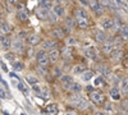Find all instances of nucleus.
I'll list each match as a JSON object with an SVG mask.
<instances>
[{
    "mask_svg": "<svg viewBox=\"0 0 128 115\" xmlns=\"http://www.w3.org/2000/svg\"><path fill=\"white\" fill-rule=\"evenodd\" d=\"M26 82L32 86V85H35V83H38V79L36 77H34V76H27L26 77Z\"/></svg>",
    "mask_w": 128,
    "mask_h": 115,
    "instance_id": "obj_24",
    "label": "nucleus"
},
{
    "mask_svg": "<svg viewBox=\"0 0 128 115\" xmlns=\"http://www.w3.org/2000/svg\"><path fill=\"white\" fill-rule=\"evenodd\" d=\"M122 92H123V95H127V92H128V90H127V78H124L123 82H122Z\"/></svg>",
    "mask_w": 128,
    "mask_h": 115,
    "instance_id": "obj_34",
    "label": "nucleus"
},
{
    "mask_svg": "<svg viewBox=\"0 0 128 115\" xmlns=\"http://www.w3.org/2000/svg\"><path fill=\"white\" fill-rule=\"evenodd\" d=\"M8 95H6V92L3 90V88H0V99H6Z\"/></svg>",
    "mask_w": 128,
    "mask_h": 115,
    "instance_id": "obj_42",
    "label": "nucleus"
},
{
    "mask_svg": "<svg viewBox=\"0 0 128 115\" xmlns=\"http://www.w3.org/2000/svg\"><path fill=\"white\" fill-rule=\"evenodd\" d=\"M76 14H77V18H87V14L83 9H78L76 12Z\"/></svg>",
    "mask_w": 128,
    "mask_h": 115,
    "instance_id": "obj_30",
    "label": "nucleus"
},
{
    "mask_svg": "<svg viewBox=\"0 0 128 115\" xmlns=\"http://www.w3.org/2000/svg\"><path fill=\"white\" fill-rule=\"evenodd\" d=\"M60 77H62V76H60ZM62 83H63V87H64V88H69L70 85L73 83L72 77H70V76H63V77H62Z\"/></svg>",
    "mask_w": 128,
    "mask_h": 115,
    "instance_id": "obj_6",
    "label": "nucleus"
},
{
    "mask_svg": "<svg viewBox=\"0 0 128 115\" xmlns=\"http://www.w3.org/2000/svg\"><path fill=\"white\" fill-rule=\"evenodd\" d=\"M36 14H37V17H38V18H41V19H46V18H48V14H49V12H48V8L40 6V8L37 9Z\"/></svg>",
    "mask_w": 128,
    "mask_h": 115,
    "instance_id": "obj_5",
    "label": "nucleus"
},
{
    "mask_svg": "<svg viewBox=\"0 0 128 115\" xmlns=\"http://www.w3.org/2000/svg\"><path fill=\"white\" fill-rule=\"evenodd\" d=\"M6 59L10 61H14V55L13 54H6Z\"/></svg>",
    "mask_w": 128,
    "mask_h": 115,
    "instance_id": "obj_45",
    "label": "nucleus"
},
{
    "mask_svg": "<svg viewBox=\"0 0 128 115\" xmlns=\"http://www.w3.org/2000/svg\"><path fill=\"white\" fill-rule=\"evenodd\" d=\"M74 44H76V40H74L73 37H69V38L67 40V45H68V46H70V45H74Z\"/></svg>",
    "mask_w": 128,
    "mask_h": 115,
    "instance_id": "obj_41",
    "label": "nucleus"
},
{
    "mask_svg": "<svg viewBox=\"0 0 128 115\" xmlns=\"http://www.w3.org/2000/svg\"><path fill=\"white\" fill-rule=\"evenodd\" d=\"M77 24H78L81 28H86V27H87V18H78Z\"/></svg>",
    "mask_w": 128,
    "mask_h": 115,
    "instance_id": "obj_26",
    "label": "nucleus"
},
{
    "mask_svg": "<svg viewBox=\"0 0 128 115\" xmlns=\"http://www.w3.org/2000/svg\"><path fill=\"white\" fill-rule=\"evenodd\" d=\"M37 61H38V64H40V65H48L49 63H50V61H49V58H48L46 54L38 56V58H37Z\"/></svg>",
    "mask_w": 128,
    "mask_h": 115,
    "instance_id": "obj_19",
    "label": "nucleus"
},
{
    "mask_svg": "<svg viewBox=\"0 0 128 115\" xmlns=\"http://www.w3.org/2000/svg\"><path fill=\"white\" fill-rule=\"evenodd\" d=\"M18 18L22 20V22H26V20L28 19V13L26 12V10H20V12H18Z\"/></svg>",
    "mask_w": 128,
    "mask_h": 115,
    "instance_id": "obj_22",
    "label": "nucleus"
},
{
    "mask_svg": "<svg viewBox=\"0 0 128 115\" xmlns=\"http://www.w3.org/2000/svg\"><path fill=\"white\" fill-rule=\"evenodd\" d=\"M110 97L113 100H119L120 99V93H119V90L116 88V87H113L110 90Z\"/></svg>",
    "mask_w": 128,
    "mask_h": 115,
    "instance_id": "obj_13",
    "label": "nucleus"
},
{
    "mask_svg": "<svg viewBox=\"0 0 128 115\" xmlns=\"http://www.w3.org/2000/svg\"><path fill=\"white\" fill-rule=\"evenodd\" d=\"M62 56L66 58V59H69V58L72 56V49H70L69 46L64 47V49L62 50Z\"/></svg>",
    "mask_w": 128,
    "mask_h": 115,
    "instance_id": "obj_18",
    "label": "nucleus"
},
{
    "mask_svg": "<svg viewBox=\"0 0 128 115\" xmlns=\"http://www.w3.org/2000/svg\"><path fill=\"white\" fill-rule=\"evenodd\" d=\"M54 36H55V37H58V38H62V37L64 36V33H63L62 28H56V29L54 31Z\"/></svg>",
    "mask_w": 128,
    "mask_h": 115,
    "instance_id": "obj_33",
    "label": "nucleus"
},
{
    "mask_svg": "<svg viewBox=\"0 0 128 115\" xmlns=\"http://www.w3.org/2000/svg\"><path fill=\"white\" fill-rule=\"evenodd\" d=\"M59 54H60V51H58L55 47H54V49H51V50H50V53H49V55H48L49 61H50V63H55V61L58 60V58H59Z\"/></svg>",
    "mask_w": 128,
    "mask_h": 115,
    "instance_id": "obj_3",
    "label": "nucleus"
},
{
    "mask_svg": "<svg viewBox=\"0 0 128 115\" xmlns=\"http://www.w3.org/2000/svg\"><path fill=\"white\" fill-rule=\"evenodd\" d=\"M95 12H96V14H98V15H101V14L104 13V6H102L101 4H99V6L95 9Z\"/></svg>",
    "mask_w": 128,
    "mask_h": 115,
    "instance_id": "obj_36",
    "label": "nucleus"
},
{
    "mask_svg": "<svg viewBox=\"0 0 128 115\" xmlns=\"http://www.w3.org/2000/svg\"><path fill=\"white\" fill-rule=\"evenodd\" d=\"M113 47H114V45H113V42H102V51L104 53H106V54H110V51L113 50Z\"/></svg>",
    "mask_w": 128,
    "mask_h": 115,
    "instance_id": "obj_11",
    "label": "nucleus"
},
{
    "mask_svg": "<svg viewBox=\"0 0 128 115\" xmlns=\"http://www.w3.org/2000/svg\"><path fill=\"white\" fill-rule=\"evenodd\" d=\"M90 6H91V9L92 10H95L96 8H98L99 6V4H100V1H99V0H90Z\"/></svg>",
    "mask_w": 128,
    "mask_h": 115,
    "instance_id": "obj_32",
    "label": "nucleus"
},
{
    "mask_svg": "<svg viewBox=\"0 0 128 115\" xmlns=\"http://www.w3.org/2000/svg\"><path fill=\"white\" fill-rule=\"evenodd\" d=\"M10 26L6 23V22H3L2 24H0V33L2 35H8V33H10Z\"/></svg>",
    "mask_w": 128,
    "mask_h": 115,
    "instance_id": "obj_9",
    "label": "nucleus"
},
{
    "mask_svg": "<svg viewBox=\"0 0 128 115\" xmlns=\"http://www.w3.org/2000/svg\"><path fill=\"white\" fill-rule=\"evenodd\" d=\"M113 24H114V20H112L110 18H104L101 20V26L104 29H110L113 27Z\"/></svg>",
    "mask_w": 128,
    "mask_h": 115,
    "instance_id": "obj_7",
    "label": "nucleus"
},
{
    "mask_svg": "<svg viewBox=\"0 0 128 115\" xmlns=\"http://www.w3.org/2000/svg\"><path fill=\"white\" fill-rule=\"evenodd\" d=\"M67 26H68L69 28H70V27H74V26H76V22H74L73 19L68 18V19H67Z\"/></svg>",
    "mask_w": 128,
    "mask_h": 115,
    "instance_id": "obj_39",
    "label": "nucleus"
},
{
    "mask_svg": "<svg viewBox=\"0 0 128 115\" xmlns=\"http://www.w3.org/2000/svg\"><path fill=\"white\" fill-rule=\"evenodd\" d=\"M13 49L16 51H22L23 50V42L22 41H14L13 42Z\"/></svg>",
    "mask_w": 128,
    "mask_h": 115,
    "instance_id": "obj_23",
    "label": "nucleus"
},
{
    "mask_svg": "<svg viewBox=\"0 0 128 115\" xmlns=\"http://www.w3.org/2000/svg\"><path fill=\"white\" fill-rule=\"evenodd\" d=\"M56 46V42L55 41H45V42H42V47H44V50H51V49H54Z\"/></svg>",
    "mask_w": 128,
    "mask_h": 115,
    "instance_id": "obj_10",
    "label": "nucleus"
},
{
    "mask_svg": "<svg viewBox=\"0 0 128 115\" xmlns=\"http://www.w3.org/2000/svg\"><path fill=\"white\" fill-rule=\"evenodd\" d=\"M92 77H94V73H92L91 70H83V72H82V81L87 82V81H90Z\"/></svg>",
    "mask_w": 128,
    "mask_h": 115,
    "instance_id": "obj_15",
    "label": "nucleus"
},
{
    "mask_svg": "<svg viewBox=\"0 0 128 115\" xmlns=\"http://www.w3.org/2000/svg\"><path fill=\"white\" fill-rule=\"evenodd\" d=\"M91 100L96 104V105H101L104 101V93L101 91H91Z\"/></svg>",
    "mask_w": 128,
    "mask_h": 115,
    "instance_id": "obj_2",
    "label": "nucleus"
},
{
    "mask_svg": "<svg viewBox=\"0 0 128 115\" xmlns=\"http://www.w3.org/2000/svg\"><path fill=\"white\" fill-rule=\"evenodd\" d=\"M96 40H98V42L102 44L106 41V35L105 32H102V31H99V32H96Z\"/></svg>",
    "mask_w": 128,
    "mask_h": 115,
    "instance_id": "obj_16",
    "label": "nucleus"
},
{
    "mask_svg": "<svg viewBox=\"0 0 128 115\" xmlns=\"http://www.w3.org/2000/svg\"><path fill=\"white\" fill-rule=\"evenodd\" d=\"M55 76H56V77H60V69H59V68L55 69Z\"/></svg>",
    "mask_w": 128,
    "mask_h": 115,
    "instance_id": "obj_47",
    "label": "nucleus"
},
{
    "mask_svg": "<svg viewBox=\"0 0 128 115\" xmlns=\"http://www.w3.org/2000/svg\"><path fill=\"white\" fill-rule=\"evenodd\" d=\"M34 53H35L34 49H30V50H28V56H34Z\"/></svg>",
    "mask_w": 128,
    "mask_h": 115,
    "instance_id": "obj_46",
    "label": "nucleus"
},
{
    "mask_svg": "<svg viewBox=\"0 0 128 115\" xmlns=\"http://www.w3.org/2000/svg\"><path fill=\"white\" fill-rule=\"evenodd\" d=\"M82 5H87V0H78Z\"/></svg>",
    "mask_w": 128,
    "mask_h": 115,
    "instance_id": "obj_48",
    "label": "nucleus"
},
{
    "mask_svg": "<svg viewBox=\"0 0 128 115\" xmlns=\"http://www.w3.org/2000/svg\"><path fill=\"white\" fill-rule=\"evenodd\" d=\"M54 14H55L56 17H63V15H64V8H63L60 4H56V5L54 6Z\"/></svg>",
    "mask_w": 128,
    "mask_h": 115,
    "instance_id": "obj_12",
    "label": "nucleus"
},
{
    "mask_svg": "<svg viewBox=\"0 0 128 115\" xmlns=\"http://www.w3.org/2000/svg\"><path fill=\"white\" fill-rule=\"evenodd\" d=\"M110 54H112V58H113V59H119L120 55H122V49L113 47V50L110 51Z\"/></svg>",
    "mask_w": 128,
    "mask_h": 115,
    "instance_id": "obj_14",
    "label": "nucleus"
},
{
    "mask_svg": "<svg viewBox=\"0 0 128 115\" xmlns=\"http://www.w3.org/2000/svg\"><path fill=\"white\" fill-rule=\"evenodd\" d=\"M94 85H95V86H101V85H102V78H101V77H98V78L95 79Z\"/></svg>",
    "mask_w": 128,
    "mask_h": 115,
    "instance_id": "obj_40",
    "label": "nucleus"
},
{
    "mask_svg": "<svg viewBox=\"0 0 128 115\" xmlns=\"http://www.w3.org/2000/svg\"><path fill=\"white\" fill-rule=\"evenodd\" d=\"M56 3H62V1H64V0H55Z\"/></svg>",
    "mask_w": 128,
    "mask_h": 115,
    "instance_id": "obj_51",
    "label": "nucleus"
},
{
    "mask_svg": "<svg viewBox=\"0 0 128 115\" xmlns=\"http://www.w3.org/2000/svg\"><path fill=\"white\" fill-rule=\"evenodd\" d=\"M26 36H27V33L24 32V31H20V32L18 33V37H19V38H24Z\"/></svg>",
    "mask_w": 128,
    "mask_h": 115,
    "instance_id": "obj_44",
    "label": "nucleus"
},
{
    "mask_svg": "<svg viewBox=\"0 0 128 115\" xmlns=\"http://www.w3.org/2000/svg\"><path fill=\"white\" fill-rule=\"evenodd\" d=\"M13 64H14V68H16V70H22V69H23V64H22L20 61H14Z\"/></svg>",
    "mask_w": 128,
    "mask_h": 115,
    "instance_id": "obj_35",
    "label": "nucleus"
},
{
    "mask_svg": "<svg viewBox=\"0 0 128 115\" xmlns=\"http://www.w3.org/2000/svg\"><path fill=\"white\" fill-rule=\"evenodd\" d=\"M105 110H106V111H113V106H112V104H110V102H106Z\"/></svg>",
    "mask_w": 128,
    "mask_h": 115,
    "instance_id": "obj_43",
    "label": "nucleus"
},
{
    "mask_svg": "<svg viewBox=\"0 0 128 115\" xmlns=\"http://www.w3.org/2000/svg\"><path fill=\"white\" fill-rule=\"evenodd\" d=\"M84 56L86 58H88V59H96V50H95V47H92V46H90V47H86L84 49Z\"/></svg>",
    "mask_w": 128,
    "mask_h": 115,
    "instance_id": "obj_4",
    "label": "nucleus"
},
{
    "mask_svg": "<svg viewBox=\"0 0 128 115\" xmlns=\"http://www.w3.org/2000/svg\"><path fill=\"white\" fill-rule=\"evenodd\" d=\"M52 5L51 0H41L40 1V6H44V8H50Z\"/></svg>",
    "mask_w": 128,
    "mask_h": 115,
    "instance_id": "obj_28",
    "label": "nucleus"
},
{
    "mask_svg": "<svg viewBox=\"0 0 128 115\" xmlns=\"http://www.w3.org/2000/svg\"><path fill=\"white\" fill-rule=\"evenodd\" d=\"M36 72L38 73L40 76H46V73H48V69H46V65H37L36 68Z\"/></svg>",
    "mask_w": 128,
    "mask_h": 115,
    "instance_id": "obj_21",
    "label": "nucleus"
},
{
    "mask_svg": "<svg viewBox=\"0 0 128 115\" xmlns=\"http://www.w3.org/2000/svg\"><path fill=\"white\" fill-rule=\"evenodd\" d=\"M46 111L50 113V114H58V108H56L55 104H51V105H49L46 108Z\"/></svg>",
    "mask_w": 128,
    "mask_h": 115,
    "instance_id": "obj_25",
    "label": "nucleus"
},
{
    "mask_svg": "<svg viewBox=\"0 0 128 115\" xmlns=\"http://www.w3.org/2000/svg\"><path fill=\"white\" fill-rule=\"evenodd\" d=\"M26 37H27V42L30 45H37L40 42V37L37 35H28Z\"/></svg>",
    "mask_w": 128,
    "mask_h": 115,
    "instance_id": "obj_8",
    "label": "nucleus"
},
{
    "mask_svg": "<svg viewBox=\"0 0 128 115\" xmlns=\"http://www.w3.org/2000/svg\"><path fill=\"white\" fill-rule=\"evenodd\" d=\"M69 90L72 91V93H78V92L82 91V86L80 85V83H72Z\"/></svg>",
    "mask_w": 128,
    "mask_h": 115,
    "instance_id": "obj_17",
    "label": "nucleus"
},
{
    "mask_svg": "<svg viewBox=\"0 0 128 115\" xmlns=\"http://www.w3.org/2000/svg\"><path fill=\"white\" fill-rule=\"evenodd\" d=\"M72 104L74 106H76L77 109H86L87 106H88V102H87V99L84 97V96H81V95H74L73 97H72Z\"/></svg>",
    "mask_w": 128,
    "mask_h": 115,
    "instance_id": "obj_1",
    "label": "nucleus"
},
{
    "mask_svg": "<svg viewBox=\"0 0 128 115\" xmlns=\"http://www.w3.org/2000/svg\"><path fill=\"white\" fill-rule=\"evenodd\" d=\"M32 91H35V92L40 93V91H41V87L38 86V83H35V85H32Z\"/></svg>",
    "mask_w": 128,
    "mask_h": 115,
    "instance_id": "obj_38",
    "label": "nucleus"
},
{
    "mask_svg": "<svg viewBox=\"0 0 128 115\" xmlns=\"http://www.w3.org/2000/svg\"><path fill=\"white\" fill-rule=\"evenodd\" d=\"M84 70V67L83 65H76L73 68V73L74 74H81V73Z\"/></svg>",
    "mask_w": 128,
    "mask_h": 115,
    "instance_id": "obj_29",
    "label": "nucleus"
},
{
    "mask_svg": "<svg viewBox=\"0 0 128 115\" xmlns=\"http://www.w3.org/2000/svg\"><path fill=\"white\" fill-rule=\"evenodd\" d=\"M127 33H128V27H127V24H123L120 27V35H122L123 40H127Z\"/></svg>",
    "mask_w": 128,
    "mask_h": 115,
    "instance_id": "obj_27",
    "label": "nucleus"
},
{
    "mask_svg": "<svg viewBox=\"0 0 128 115\" xmlns=\"http://www.w3.org/2000/svg\"><path fill=\"white\" fill-rule=\"evenodd\" d=\"M113 1L118 8H122L124 9V12H127V0H113Z\"/></svg>",
    "mask_w": 128,
    "mask_h": 115,
    "instance_id": "obj_20",
    "label": "nucleus"
},
{
    "mask_svg": "<svg viewBox=\"0 0 128 115\" xmlns=\"http://www.w3.org/2000/svg\"><path fill=\"white\" fill-rule=\"evenodd\" d=\"M9 1H10V3H17L18 0H9Z\"/></svg>",
    "mask_w": 128,
    "mask_h": 115,
    "instance_id": "obj_50",
    "label": "nucleus"
},
{
    "mask_svg": "<svg viewBox=\"0 0 128 115\" xmlns=\"http://www.w3.org/2000/svg\"><path fill=\"white\" fill-rule=\"evenodd\" d=\"M86 90H87L88 92H91V91H92V87H91V86H87V87H86Z\"/></svg>",
    "mask_w": 128,
    "mask_h": 115,
    "instance_id": "obj_49",
    "label": "nucleus"
},
{
    "mask_svg": "<svg viewBox=\"0 0 128 115\" xmlns=\"http://www.w3.org/2000/svg\"><path fill=\"white\" fill-rule=\"evenodd\" d=\"M0 20H2V14H0Z\"/></svg>",
    "mask_w": 128,
    "mask_h": 115,
    "instance_id": "obj_52",
    "label": "nucleus"
},
{
    "mask_svg": "<svg viewBox=\"0 0 128 115\" xmlns=\"http://www.w3.org/2000/svg\"><path fill=\"white\" fill-rule=\"evenodd\" d=\"M40 93H41V95L44 96L45 99H48V97H49V90H48V88H41Z\"/></svg>",
    "mask_w": 128,
    "mask_h": 115,
    "instance_id": "obj_37",
    "label": "nucleus"
},
{
    "mask_svg": "<svg viewBox=\"0 0 128 115\" xmlns=\"http://www.w3.org/2000/svg\"><path fill=\"white\" fill-rule=\"evenodd\" d=\"M18 90H19V91H22L24 95H28V90L24 87V85H23L22 82H18Z\"/></svg>",
    "mask_w": 128,
    "mask_h": 115,
    "instance_id": "obj_31",
    "label": "nucleus"
}]
</instances>
